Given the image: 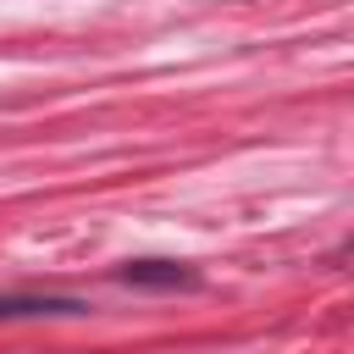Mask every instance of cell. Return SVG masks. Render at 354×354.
Returning <instances> with one entry per match:
<instances>
[{
	"instance_id": "6da1fadb",
	"label": "cell",
	"mask_w": 354,
	"mask_h": 354,
	"mask_svg": "<svg viewBox=\"0 0 354 354\" xmlns=\"http://www.w3.org/2000/svg\"><path fill=\"white\" fill-rule=\"evenodd\" d=\"M122 282H149V288H188L194 277L177 271V266H160V260H144V266H127Z\"/></svg>"
},
{
	"instance_id": "7a4b0ae2",
	"label": "cell",
	"mask_w": 354,
	"mask_h": 354,
	"mask_svg": "<svg viewBox=\"0 0 354 354\" xmlns=\"http://www.w3.org/2000/svg\"><path fill=\"white\" fill-rule=\"evenodd\" d=\"M50 310L72 315L77 304L72 299H0V315H50Z\"/></svg>"
}]
</instances>
